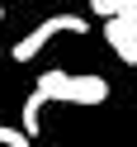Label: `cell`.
Listing matches in <instances>:
<instances>
[{
	"mask_svg": "<svg viewBox=\"0 0 137 147\" xmlns=\"http://www.w3.org/2000/svg\"><path fill=\"white\" fill-rule=\"evenodd\" d=\"M47 90H38V86H33V95L29 100H24V109H19V119H24V133H29V138H38V128H43V105H47Z\"/></svg>",
	"mask_w": 137,
	"mask_h": 147,
	"instance_id": "4",
	"label": "cell"
},
{
	"mask_svg": "<svg viewBox=\"0 0 137 147\" xmlns=\"http://www.w3.org/2000/svg\"><path fill=\"white\" fill-rule=\"evenodd\" d=\"M0 147H33V142H29V133H24V128L0 123Z\"/></svg>",
	"mask_w": 137,
	"mask_h": 147,
	"instance_id": "5",
	"label": "cell"
},
{
	"mask_svg": "<svg viewBox=\"0 0 137 147\" xmlns=\"http://www.w3.org/2000/svg\"><path fill=\"white\" fill-rule=\"evenodd\" d=\"M90 10L104 14V19H114V14H123V10H128V0H90Z\"/></svg>",
	"mask_w": 137,
	"mask_h": 147,
	"instance_id": "6",
	"label": "cell"
},
{
	"mask_svg": "<svg viewBox=\"0 0 137 147\" xmlns=\"http://www.w3.org/2000/svg\"><path fill=\"white\" fill-rule=\"evenodd\" d=\"M104 43L128 62V67H137V29H132L128 19H118V14H114V19L104 24Z\"/></svg>",
	"mask_w": 137,
	"mask_h": 147,
	"instance_id": "3",
	"label": "cell"
},
{
	"mask_svg": "<svg viewBox=\"0 0 137 147\" xmlns=\"http://www.w3.org/2000/svg\"><path fill=\"white\" fill-rule=\"evenodd\" d=\"M52 33H90V24L80 19V14H52V19H43L38 29H29L19 43H14V48H10V57H14V62H33L43 48H47V38H52Z\"/></svg>",
	"mask_w": 137,
	"mask_h": 147,
	"instance_id": "2",
	"label": "cell"
},
{
	"mask_svg": "<svg viewBox=\"0 0 137 147\" xmlns=\"http://www.w3.org/2000/svg\"><path fill=\"white\" fill-rule=\"evenodd\" d=\"M38 90H47L52 100H61V105H104L109 100V81L104 76H76V71H61V67H52V71H43L38 76Z\"/></svg>",
	"mask_w": 137,
	"mask_h": 147,
	"instance_id": "1",
	"label": "cell"
},
{
	"mask_svg": "<svg viewBox=\"0 0 137 147\" xmlns=\"http://www.w3.org/2000/svg\"><path fill=\"white\" fill-rule=\"evenodd\" d=\"M0 24H5V5H0Z\"/></svg>",
	"mask_w": 137,
	"mask_h": 147,
	"instance_id": "8",
	"label": "cell"
},
{
	"mask_svg": "<svg viewBox=\"0 0 137 147\" xmlns=\"http://www.w3.org/2000/svg\"><path fill=\"white\" fill-rule=\"evenodd\" d=\"M118 19H128V24H132V29H137V0H128V10L118 14Z\"/></svg>",
	"mask_w": 137,
	"mask_h": 147,
	"instance_id": "7",
	"label": "cell"
}]
</instances>
